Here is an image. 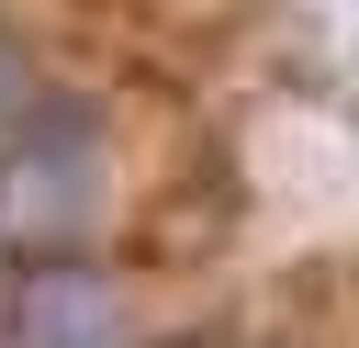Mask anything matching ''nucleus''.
Instances as JSON below:
<instances>
[{"mask_svg": "<svg viewBox=\"0 0 359 348\" xmlns=\"http://www.w3.org/2000/svg\"><path fill=\"white\" fill-rule=\"evenodd\" d=\"M0 348H123V303H112V281L34 258L0 281Z\"/></svg>", "mask_w": 359, "mask_h": 348, "instance_id": "f257e3e1", "label": "nucleus"}]
</instances>
